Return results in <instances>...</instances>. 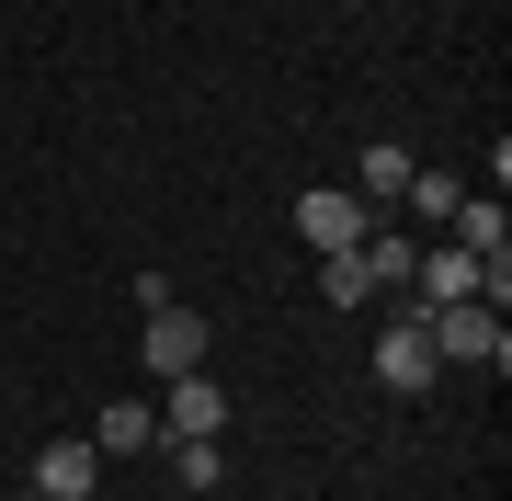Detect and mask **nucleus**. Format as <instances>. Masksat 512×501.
I'll return each instance as SVG.
<instances>
[{
    "label": "nucleus",
    "instance_id": "obj_2",
    "mask_svg": "<svg viewBox=\"0 0 512 501\" xmlns=\"http://www.w3.org/2000/svg\"><path fill=\"white\" fill-rule=\"evenodd\" d=\"M433 331H421V308H399V319H387V331H376V388L387 399H433Z\"/></svg>",
    "mask_w": 512,
    "mask_h": 501
},
{
    "label": "nucleus",
    "instance_id": "obj_4",
    "mask_svg": "<svg viewBox=\"0 0 512 501\" xmlns=\"http://www.w3.org/2000/svg\"><path fill=\"white\" fill-rule=\"evenodd\" d=\"M365 205H353V183H308V194H296V240H308V251H353V240H365Z\"/></svg>",
    "mask_w": 512,
    "mask_h": 501
},
{
    "label": "nucleus",
    "instance_id": "obj_7",
    "mask_svg": "<svg viewBox=\"0 0 512 501\" xmlns=\"http://www.w3.org/2000/svg\"><path fill=\"white\" fill-rule=\"evenodd\" d=\"M410 149H399V137H376V149L365 160H353V205H365V217H399V194H410Z\"/></svg>",
    "mask_w": 512,
    "mask_h": 501
},
{
    "label": "nucleus",
    "instance_id": "obj_13",
    "mask_svg": "<svg viewBox=\"0 0 512 501\" xmlns=\"http://www.w3.org/2000/svg\"><path fill=\"white\" fill-rule=\"evenodd\" d=\"M23 501H35V490H23Z\"/></svg>",
    "mask_w": 512,
    "mask_h": 501
},
{
    "label": "nucleus",
    "instance_id": "obj_5",
    "mask_svg": "<svg viewBox=\"0 0 512 501\" xmlns=\"http://www.w3.org/2000/svg\"><path fill=\"white\" fill-rule=\"evenodd\" d=\"M183 433H228V388L217 376H160V445H183Z\"/></svg>",
    "mask_w": 512,
    "mask_h": 501
},
{
    "label": "nucleus",
    "instance_id": "obj_3",
    "mask_svg": "<svg viewBox=\"0 0 512 501\" xmlns=\"http://www.w3.org/2000/svg\"><path fill=\"white\" fill-rule=\"evenodd\" d=\"M148 376H194L205 365V353H217V331H205V308H183V297H160V308H148Z\"/></svg>",
    "mask_w": 512,
    "mask_h": 501
},
{
    "label": "nucleus",
    "instance_id": "obj_12",
    "mask_svg": "<svg viewBox=\"0 0 512 501\" xmlns=\"http://www.w3.org/2000/svg\"><path fill=\"white\" fill-rule=\"evenodd\" d=\"M410 205H421V217L444 228V217H456V183H444V171H410Z\"/></svg>",
    "mask_w": 512,
    "mask_h": 501
},
{
    "label": "nucleus",
    "instance_id": "obj_1",
    "mask_svg": "<svg viewBox=\"0 0 512 501\" xmlns=\"http://www.w3.org/2000/svg\"><path fill=\"white\" fill-rule=\"evenodd\" d=\"M421 331H433V365H512V331H501V308L490 297H456V308H421Z\"/></svg>",
    "mask_w": 512,
    "mask_h": 501
},
{
    "label": "nucleus",
    "instance_id": "obj_10",
    "mask_svg": "<svg viewBox=\"0 0 512 501\" xmlns=\"http://www.w3.org/2000/svg\"><path fill=\"white\" fill-rule=\"evenodd\" d=\"M171 479H183V490H217L228 479V445H217V433H183V445H171Z\"/></svg>",
    "mask_w": 512,
    "mask_h": 501
},
{
    "label": "nucleus",
    "instance_id": "obj_8",
    "mask_svg": "<svg viewBox=\"0 0 512 501\" xmlns=\"http://www.w3.org/2000/svg\"><path fill=\"white\" fill-rule=\"evenodd\" d=\"M444 228H456V251H467V262L512 251V217H501V194H456V217H444Z\"/></svg>",
    "mask_w": 512,
    "mask_h": 501
},
{
    "label": "nucleus",
    "instance_id": "obj_6",
    "mask_svg": "<svg viewBox=\"0 0 512 501\" xmlns=\"http://www.w3.org/2000/svg\"><path fill=\"white\" fill-rule=\"evenodd\" d=\"M92 479H103L92 433H57V445H35V501H92Z\"/></svg>",
    "mask_w": 512,
    "mask_h": 501
},
{
    "label": "nucleus",
    "instance_id": "obj_9",
    "mask_svg": "<svg viewBox=\"0 0 512 501\" xmlns=\"http://www.w3.org/2000/svg\"><path fill=\"white\" fill-rule=\"evenodd\" d=\"M137 445H160V410H148V399H114L103 422H92V456H137Z\"/></svg>",
    "mask_w": 512,
    "mask_h": 501
},
{
    "label": "nucleus",
    "instance_id": "obj_11",
    "mask_svg": "<svg viewBox=\"0 0 512 501\" xmlns=\"http://www.w3.org/2000/svg\"><path fill=\"white\" fill-rule=\"evenodd\" d=\"M319 297H330V308H365V297H376V274H365L353 251H319Z\"/></svg>",
    "mask_w": 512,
    "mask_h": 501
}]
</instances>
